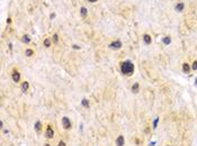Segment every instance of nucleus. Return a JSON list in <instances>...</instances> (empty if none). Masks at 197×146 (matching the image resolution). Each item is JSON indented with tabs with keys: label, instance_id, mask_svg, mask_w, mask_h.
Masks as SVG:
<instances>
[{
	"label": "nucleus",
	"instance_id": "obj_23",
	"mask_svg": "<svg viewBox=\"0 0 197 146\" xmlns=\"http://www.w3.org/2000/svg\"><path fill=\"white\" fill-rule=\"evenodd\" d=\"M0 129H5V124L2 120H0Z\"/></svg>",
	"mask_w": 197,
	"mask_h": 146
},
{
	"label": "nucleus",
	"instance_id": "obj_28",
	"mask_svg": "<svg viewBox=\"0 0 197 146\" xmlns=\"http://www.w3.org/2000/svg\"><path fill=\"white\" fill-rule=\"evenodd\" d=\"M54 17H55V14H51V15H50V18H51V19H53Z\"/></svg>",
	"mask_w": 197,
	"mask_h": 146
},
{
	"label": "nucleus",
	"instance_id": "obj_27",
	"mask_svg": "<svg viewBox=\"0 0 197 146\" xmlns=\"http://www.w3.org/2000/svg\"><path fill=\"white\" fill-rule=\"evenodd\" d=\"M149 146H155V142H151L150 144H149Z\"/></svg>",
	"mask_w": 197,
	"mask_h": 146
},
{
	"label": "nucleus",
	"instance_id": "obj_3",
	"mask_svg": "<svg viewBox=\"0 0 197 146\" xmlns=\"http://www.w3.org/2000/svg\"><path fill=\"white\" fill-rule=\"evenodd\" d=\"M62 127L66 130H70L72 128V123H71L70 118L69 117H63L62 118Z\"/></svg>",
	"mask_w": 197,
	"mask_h": 146
},
{
	"label": "nucleus",
	"instance_id": "obj_11",
	"mask_svg": "<svg viewBox=\"0 0 197 146\" xmlns=\"http://www.w3.org/2000/svg\"><path fill=\"white\" fill-rule=\"evenodd\" d=\"M143 41L145 42V44H151V42H152V38H151V36L150 35H148V34H145L144 36H143Z\"/></svg>",
	"mask_w": 197,
	"mask_h": 146
},
{
	"label": "nucleus",
	"instance_id": "obj_12",
	"mask_svg": "<svg viewBox=\"0 0 197 146\" xmlns=\"http://www.w3.org/2000/svg\"><path fill=\"white\" fill-rule=\"evenodd\" d=\"M189 71H190V66L188 63H184L183 64V72L184 73H189Z\"/></svg>",
	"mask_w": 197,
	"mask_h": 146
},
{
	"label": "nucleus",
	"instance_id": "obj_18",
	"mask_svg": "<svg viewBox=\"0 0 197 146\" xmlns=\"http://www.w3.org/2000/svg\"><path fill=\"white\" fill-rule=\"evenodd\" d=\"M80 11H81V16H82V17H86V15H87V8H86V7H81Z\"/></svg>",
	"mask_w": 197,
	"mask_h": 146
},
{
	"label": "nucleus",
	"instance_id": "obj_20",
	"mask_svg": "<svg viewBox=\"0 0 197 146\" xmlns=\"http://www.w3.org/2000/svg\"><path fill=\"white\" fill-rule=\"evenodd\" d=\"M57 42H59V36H57V34H54V35H53V43L56 44Z\"/></svg>",
	"mask_w": 197,
	"mask_h": 146
},
{
	"label": "nucleus",
	"instance_id": "obj_2",
	"mask_svg": "<svg viewBox=\"0 0 197 146\" xmlns=\"http://www.w3.org/2000/svg\"><path fill=\"white\" fill-rule=\"evenodd\" d=\"M54 135H55V132H54L53 127H52L51 125H47L46 129H45V138L46 139H53Z\"/></svg>",
	"mask_w": 197,
	"mask_h": 146
},
{
	"label": "nucleus",
	"instance_id": "obj_4",
	"mask_svg": "<svg viewBox=\"0 0 197 146\" xmlns=\"http://www.w3.org/2000/svg\"><path fill=\"white\" fill-rule=\"evenodd\" d=\"M123 44L121 41H115V42H112L109 45H108V47L110 48V50H119V48H122Z\"/></svg>",
	"mask_w": 197,
	"mask_h": 146
},
{
	"label": "nucleus",
	"instance_id": "obj_32",
	"mask_svg": "<svg viewBox=\"0 0 197 146\" xmlns=\"http://www.w3.org/2000/svg\"><path fill=\"white\" fill-rule=\"evenodd\" d=\"M195 85L197 87V78H196V80H195Z\"/></svg>",
	"mask_w": 197,
	"mask_h": 146
},
{
	"label": "nucleus",
	"instance_id": "obj_15",
	"mask_svg": "<svg viewBox=\"0 0 197 146\" xmlns=\"http://www.w3.org/2000/svg\"><path fill=\"white\" fill-rule=\"evenodd\" d=\"M184 8H185V5H184L183 2H179V4L176 5V10L177 11H181V10H184Z\"/></svg>",
	"mask_w": 197,
	"mask_h": 146
},
{
	"label": "nucleus",
	"instance_id": "obj_21",
	"mask_svg": "<svg viewBox=\"0 0 197 146\" xmlns=\"http://www.w3.org/2000/svg\"><path fill=\"white\" fill-rule=\"evenodd\" d=\"M193 70L197 71V61H195L194 63H193Z\"/></svg>",
	"mask_w": 197,
	"mask_h": 146
},
{
	"label": "nucleus",
	"instance_id": "obj_6",
	"mask_svg": "<svg viewBox=\"0 0 197 146\" xmlns=\"http://www.w3.org/2000/svg\"><path fill=\"white\" fill-rule=\"evenodd\" d=\"M11 79H13V81L14 82H19L20 81V73H19L18 71H13V73H11Z\"/></svg>",
	"mask_w": 197,
	"mask_h": 146
},
{
	"label": "nucleus",
	"instance_id": "obj_29",
	"mask_svg": "<svg viewBox=\"0 0 197 146\" xmlns=\"http://www.w3.org/2000/svg\"><path fill=\"white\" fill-rule=\"evenodd\" d=\"M44 146H51V144H50V143H45V144H44Z\"/></svg>",
	"mask_w": 197,
	"mask_h": 146
},
{
	"label": "nucleus",
	"instance_id": "obj_16",
	"mask_svg": "<svg viewBox=\"0 0 197 146\" xmlns=\"http://www.w3.org/2000/svg\"><path fill=\"white\" fill-rule=\"evenodd\" d=\"M162 42H163L164 45H169V44H170V42H171V38L169 37V36H166V37H163Z\"/></svg>",
	"mask_w": 197,
	"mask_h": 146
},
{
	"label": "nucleus",
	"instance_id": "obj_30",
	"mask_svg": "<svg viewBox=\"0 0 197 146\" xmlns=\"http://www.w3.org/2000/svg\"><path fill=\"white\" fill-rule=\"evenodd\" d=\"M7 23H8V24H9V23H11V19H10V18H8V19H7Z\"/></svg>",
	"mask_w": 197,
	"mask_h": 146
},
{
	"label": "nucleus",
	"instance_id": "obj_33",
	"mask_svg": "<svg viewBox=\"0 0 197 146\" xmlns=\"http://www.w3.org/2000/svg\"><path fill=\"white\" fill-rule=\"evenodd\" d=\"M167 146H169V145H167Z\"/></svg>",
	"mask_w": 197,
	"mask_h": 146
},
{
	"label": "nucleus",
	"instance_id": "obj_9",
	"mask_svg": "<svg viewBox=\"0 0 197 146\" xmlns=\"http://www.w3.org/2000/svg\"><path fill=\"white\" fill-rule=\"evenodd\" d=\"M81 106L83 107V108H89L90 107V102L88 99H86V98H83V99L81 100Z\"/></svg>",
	"mask_w": 197,
	"mask_h": 146
},
{
	"label": "nucleus",
	"instance_id": "obj_31",
	"mask_svg": "<svg viewBox=\"0 0 197 146\" xmlns=\"http://www.w3.org/2000/svg\"><path fill=\"white\" fill-rule=\"evenodd\" d=\"M90 2H96V1H97V0H89Z\"/></svg>",
	"mask_w": 197,
	"mask_h": 146
},
{
	"label": "nucleus",
	"instance_id": "obj_26",
	"mask_svg": "<svg viewBox=\"0 0 197 146\" xmlns=\"http://www.w3.org/2000/svg\"><path fill=\"white\" fill-rule=\"evenodd\" d=\"M140 143H141L140 139H139V138H135V144L136 145H140Z\"/></svg>",
	"mask_w": 197,
	"mask_h": 146
},
{
	"label": "nucleus",
	"instance_id": "obj_22",
	"mask_svg": "<svg viewBox=\"0 0 197 146\" xmlns=\"http://www.w3.org/2000/svg\"><path fill=\"white\" fill-rule=\"evenodd\" d=\"M57 146H66V142L60 141L59 142V144H57Z\"/></svg>",
	"mask_w": 197,
	"mask_h": 146
},
{
	"label": "nucleus",
	"instance_id": "obj_25",
	"mask_svg": "<svg viewBox=\"0 0 197 146\" xmlns=\"http://www.w3.org/2000/svg\"><path fill=\"white\" fill-rule=\"evenodd\" d=\"M72 47H73L74 50H80V46H79V45H75V44H74V45H73Z\"/></svg>",
	"mask_w": 197,
	"mask_h": 146
},
{
	"label": "nucleus",
	"instance_id": "obj_13",
	"mask_svg": "<svg viewBox=\"0 0 197 146\" xmlns=\"http://www.w3.org/2000/svg\"><path fill=\"white\" fill-rule=\"evenodd\" d=\"M159 117H155L154 119H153V121H152V128L153 129H157V127H158V125H159Z\"/></svg>",
	"mask_w": 197,
	"mask_h": 146
},
{
	"label": "nucleus",
	"instance_id": "obj_17",
	"mask_svg": "<svg viewBox=\"0 0 197 146\" xmlns=\"http://www.w3.org/2000/svg\"><path fill=\"white\" fill-rule=\"evenodd\" d=\"M22 39H23V42H24V43H27V44H28L29 42H31V37H29V35H24Z\"/></svg>",
	"mask_w": 197,
	"mask_h": 146
},
{
	"label": "nucleus",
	"instance_id": "obj_10",
	"mask_svg": "<svg viewBox=\"0 0 197 146\" xmlns=\"http://www.w3.org/2000/svg\"><path fill=\"white\" fill-rule=\"evenodd\" d=\"M132 91H133L134 93H137V92L140 91V84H139L137 82H135L134 84L132 85Z\"/></svg>",
	"mask_w": 197,
	"mask_h": 146
},
{
	"label": "nucleus",
	"instance_id": "obj_8",
	"mask_svg": "<svg viewBox=\"0 0 197 146\" xmlns=\"http://www.w3.org/2000/svg\"><path fill=\"white\" fill-rule=\"evenodd\" d=\"M28 89H29V82L24 81L23 83H22V85H20V90H22L23 92H26Z\"/></svg>",
	"mask_w": 197,
	"mask_h": 146
},
{
	"label": "nucleus",
	"instance_id": "obj_19",
	"mask_svg": "<svg viewBox=\"0 0 197 146\" xmlns=\"http://www.w3.org/2000/svg\"><path fill=\"white\" fill-rule=\"evenodd\" d=\"M44 46H45V47H50V46H51V41H50L48 38H45V39H44Z\"/></svg>",
	"mask_w": 197,
	"mask_h": 146
},
{
	"label": "nucleus",
	"instance_id": "obj_5",
	"mask_svg": "<svg viewBox=\"0 0 197 146\" xmlns=\"http://www.w3.org/2000/svg\"><path fill=\"white\" fill-rule=\"evenodd\" d=\"M34 130H35V133H37V134H41V133H42V130H43L42 121H39V120L35 121V124H34Z\"/></svg>",
	"mask_w": 197,
	"mask_h": 146
},
{
	"label": "nucleus",
	"instance_id": "obj_7",
	"mask_svg": "<svg viewBox=\"0 0 197 146\" xmlns=\"http://www.w3.org/2000/svg\"><path fill=\"white\" fill-rule=\"evenodd\" d=\"M115 144H116V146H124L125 145V138H124V136H123V135H119V136L116 138Z\"/></svg>",
	"mask_w": 197,
	"mask_h": 146
},
{
	"label": "nucleus",
	"instance_id": "obj_24",
	"mask_svg": "<svg viewBox=\"0 0 197 146\" xmlns=\"http://www.w3.org/2000/svg\"><path fill=\"white\" fill-rule=\"evenodd\" d=\"M2 133H4V135H8V134H9V130H8V129H2Z\"/></svg>",
	"mask_w": 197,
	"mask_h": 146
},
{
	"label": "nucleus",
	"instance_id": "obj_14",
	"mask_svg": "<svg viewBox=\"0 0 197 146\" xmlns=\"http://www.w3.org/2000/svg\"><path fill=\"white\" fill-rule=\"evenodd\" d=\"M25 55L28 56V57L33 56V55H34V51H33V50H31V48H26V51H25Z\"/></svg>",
	"mask_w": 197,
	"mask_h": 146
},
{
	"label": "nucleus",
	"instance_id": "obj_1",
	"mask_svg": "<svg viewBox=\"0 0 197 146\" xmlns=\"http://www.w3.org/2000/svg\"><path fill=\"white\" fill-rule=\"evenodd\" d=\"M134 64L133 62L130 61V60H126L121 63V72L123 74H126V75H131L134 73Z\"/></svg>",
	"mask_w": 197,
	"mask_h": 146
}]
</instances>
